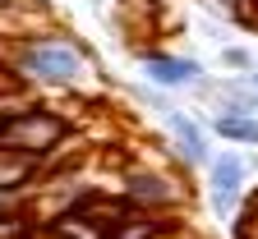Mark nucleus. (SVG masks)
<instances>
[{"mask_svg":"<svg viewBox=\"0 0 258 239\" xmlns=\"http://www.w3.org/2000/svg\"><path fill=\"white\" fill-rule=\"evenodd\" d=\"M120 198L129 202L134 212H152V216H171L180 207L184 189L175 184V175H161V170H148V166H134L124 170L120 180Z\"/></svg>","mask_w":258,"mask_h":239,"instance_id":"3","label":"nucleus"},{"mask_svg":"<svg viewBox=\"0 0 258 239\" xmlns=\"http://www.w3.org/2000/svg\"><path fill=\"white\" fill-rule=\"evenodd\" d=\"M70 138H74V120L60 115V111H51V106H37V101H32L28 111H19V115L0 120V147L28 152V156H37V161H46L51 152H60Z\"/></svg>","mask_w":258,"mask_h":239,"instance_id":"2","label":"nucleus"},{"mask_svg":"<svg viewBox=\"0 0 258 239\" xmlns=\"http://www.w3.org/2000/svg\"><path fill=\"white\" fill-rule=\"evenodd\" d=\"M249 88H258V69H249Z\"/></svg>","mask_w":258,"mask_h":239,"instance_id":"13","label":"nucleus"},{"mask_svg":"<svg viewBox=\"0 0 258 239\" xmlns=\"http://www.w3.org/2000/svg\"><path fill=\"white\" fill-rule=\"evenodd\" d=\"M212 133L226 143L258 147V115H212Z\"/></svg>","mask_w":258,"mask_h":239,"instance_id":"9","label":"nucleus"},{"mask_svg":"<svg viewBox=\"0 0 258 239\" xmlns=\"http://www.w3.org/2000/svg\"><path fill=\"white\" fill-rule=\"evenodd\" d=\"M5 202H10V198H0V207H5Z\"/></svg>","mask_w":258,"mask_h":239,"instance_id":"14","label":"nucleus"},{"mask_svg":"<svg viewBox=\"0 0 258 239\" xmlns=\"http://www.w3.org/2000/svg\"><path fill=\"white\" fill-rule=\"evenodd\" d=\"M37 175H42V161L28 156V152H14V147H0V198H23L37 189Z\"/></svg>","mask_w":258,"mask_h":239,"instance_id":"6","label":"nucleus"},{"mask_svg":"<svg viewBox=\"0 0 258 239\" xmlns=\"http://www.w3.org/2000/svg\"><path fill=\"white\" fill-rule=\"evenodd\" d=\"M171 225V216H152V212H129V216H120L111 230H106V239H157L161 230Z\"/></svg>","mask_w":258,"mask_h":239,"instance_id":"8","label":"nucleus"},{"mask_svg":"<svg viewBox=\"0 0 258 239\" xmlns=\"http://www.w3.org/2000/svg\"><path fill=\"white\" fill-rule=\"evenodd\" d=\"M244 23H253V28H258V0H253V10H249V19H244Z\"/></svg>","mask_w":258,"mask_h":239,"instance_id":"12","label":"nucleus"},{"mask_svg":"<svg viewBox=\"0 0 258 239\" xmlns=\"http://www.w3.org/2000/svg\"><path fill=\"white\" fill-rule=\"evenodd\" d=\"M14 83L23 88H83L97 78V60L79 37L64 32H37V37L14 42V51L5 55Z\"/></svg>","mask_w":258,"mask_h":239,"instance_id":"1","label":"nucleus"},{"mask_svg":"<svg viewBox=\"0 0 258 239\" xmlns=\"http://www.w3.org/2000/svg\"><path fill=\"white\" fill-rule=\"evenodd\" d=\"M203 5H208V10H217L221 19H240V23H244V19H249V10H253V0H203Z\"/></svg>","mask_w":258,"mask_h":239,"instance_id":"10","label":"nucleus"},{"mask_svg":"<svg viewBox=\"0 0 258 239\" xmlns=\"http://www.w3.org/2000/svg\"><path fill=\"white\" fill-rule=\"evenodd\" d=\"M221 64H226V69H253L249 51H240V46H226V51H221Z\"/></svg>","mask_w":258,"mask_h":239,"instance_id":"11","label":"nucleus"},{"mask_svg":"<svg viewBox=\"0 0 258 239\" xmlns=\"http://www.w3.org/2000/svg\"><path fill=\"white\" fill-rule=\"evenodd\" d=\"M161 120H166L171 138H175V156L184 166H208V133H203L199 120H194L189 111H175V106L161 111Z\"/></svg>","mask_w":258,"mask_h":239,"instance_id":"5","label":"nucleus"},{"mask_svg":"<svg viewBox=\"0 0 258 239\" xmlns=\"http://www.w3.org/2000/svg\"><path fill=\"white\" fill-rule=\"evenodd\" d=\"M244 175H249L244 156L221 152L217 161H208V193H240L244 189Z\"/></svg>","mask_w":258,"mask_h":239,"instance_id":"7","label":"nucleus"},{"mask_svg":"<svg viewBox=\"0 0 258 239\" xmlns=\"http://www.w3.org/2000/svg\"><path fill=\"white\" fill-rule=\"evenodd\" d=\"M143 60V78L157 88H194L203 83V64L194 55H166V51H139Z\"/></svg>","mask_w":258,"mask_h":239,"instance_id":"4","label":"nucleus"}]
</instances>
